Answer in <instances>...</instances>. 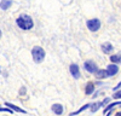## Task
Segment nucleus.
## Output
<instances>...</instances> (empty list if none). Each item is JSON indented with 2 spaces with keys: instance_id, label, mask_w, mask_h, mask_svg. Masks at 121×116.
<instances>
[{
  "instance_id": "nucleus-18",
  "label": "nucleus",
  "mask_w": 121,
  "mask_h": 116,
  "mask_svg": "<svg viewBox=\"0 0 121 116\" xmlns=\"http://www.w3.org/2000/svg\"><path fill=\"white\" fill-rule=\"evenodd\" d=\"M119 98H121V91H117L114 94V99H119Z\"/></svg>"
},
{
  "instance_id": "nucleus-10",
  "label": "nucleus",
  "mask_w": 121,
  "mask_h": 116,
  "mask_svg": "<svg viewBox=\"0 0 121 116\" xmlns=\"http://www.w3.org/2000/svg\"><path fill=\"white\" fill-rule=\"evenodd\" d=\"M95 75H96L97 79H105V77L108 76V75H107V71H105L104 69H98V70L95 73Z\"/></svg>"
},
{
  "instance_id": "nucleus-21",
  "label": "nucleus",
  "mask_w": 121,
  "mask_h": 116,
  "mask_svg": "<svg viewBox=\"0 0 121 116\" xmlns=\"http://www.w3.org/2000/svg\"><path fill=\"white\" fill-rule=\"evenodd\" d=\"M115 116H121V111H119V112H116V114H115Z\"/></svg>"
},
{
  "instance_id": "nucleus-3",
  "label": "nucleus",
  "mask_w": 121,
  "mask_h": 116,
  "mask_svg": "<svg viewBox=\"0 0 121 116\" xmlns=\"http://www.w3.org/2000/svg\"><path fill=\"white\" fill-rule=\"evenodd\" d=\"M86 24H87V28L90 29L91 32H97L98 29L100 28V22H99V19H97V18L88 19Z\"/></svg>"
},
{
  "instance_id": "nucleus-17",
  "label": "nucleus",
  "mask_w": 121,
  "mask_h": 116,
  "mask_svg": "<svg viewBox=\"0 0 121 116\" xmlns=\"http://www.w3.org/2000/svg\"><path fill=\"white\" fill-rule=\"evenodd\" d=\"M26 93H27V88H26V87H21V90H19V94L23 95Z\"/></svg>"
},
{
  "instance_id": "nucleus-11",
  "label": "nucleus",
  "mask_w": 121,
  "mask_h": 116,
  "mask_svg": "<svg viewBox=\"0 0 121 116\" xmlns=\"http://www.w3.org/2000/svg\"><path fill=\"white\" fill-rule=\"evenodd\" d=\"M6 106H7V108L13 109V110L17 111V112H22V114H26V112H27L26 110H23V109H21V108H18V106H16V105H13V104H11V103H6Z\"/></svg>"
},
{
  "instance_id": "nucleus-14",
  "label": "nucleus",
  "mask_w": 121,
  "mask_h": 116,
  "mask_svg": "<svg viewBox=\"0 0 121 116\" xmlns=\"http://www.w3.org/2000/svg\"><path fill=\"white\" fill-rule=\"evenodd\" d=\"M100 106H102V103H100V102H96L95 104L91 105V108H92V109H91V111H92V112H96V111L100 108Z\"/></svg>"
},
{
  "instance_id": "nucleus-6",
  "label": "nucleus",
  "mask_w": 121,
  "mask_h": 116,
  "mask_svg": "<svg viewBox=\"0 0 121 116\" xmlns=\"http://www.w3.org/2000/svg\"><path fill=\"white\" fill-rule=\"evenodd\" d=\"M69 70H70V74H72V76L74 77V79H79V77H80V69H79L78 64H75V63L70 64Z\"/></svg>"
},
{
  "instance_id": "nucleus-4",
  "label": "nucleus",
  "mask_w": 121,
  "mask_h": 116,
  "mask_svg": "<svg viewBox=\"0 0 121 116\" xmlns=\"http://www.w3.org/2000/svg\"><path fill=\"white\" fill-rule=\"evenodd\" d=\"M84 68H85V70H87L88 73H92V74H95L98 70L97 64L95 62H92V61H86L84 63Z\"/></svg>"
},
{
  "instance_id": "nucleus-13",
  "label": "nucleus",
  "mask_w": 121,
  "mask_h": 116,
  "mask_svg": "<svg viewBox=\"0 0 121 116\" xmlns=\"http://www.w3.org/2000/svg\"><path fill=\"white\" fill-rule=\"evenodd\" d=\"M90 106H91L90 104H85V105H84V106H81V108H80V109H79L78 111H74V112H72V114H70V116H74V115H79V114L81 112V111H84L85 109L90 108Z\"/></svg>"
},
{
  "instance_id": "nucleus-1",
  "label": "nucleus",
  "mask_w": 121,
  "mask_h": 116,
  "mask_svg": "<svg viewBox=\"0 0 121 116\" xmlns=\"http://www.w3.org/2000/svg\"><path fill=\"white\" fill-rule=\"evenodd\" d=\"M17 25L23 29V30H29V29H32L34 23H33V19L29 15H21L18 18H17Z\"/></svg>"
},
{
  "instance_id": "nucleus-12",
  "label": "nucleus",
  "mask_w": 121,
  "mask_h": 116,
  "mask_svg": "<svg viewBox=\"0 0 121 116\" xmlns=\"http://www.w3.org/2000/svg\"><path fill=\"white\" fill-rule=\"evenodd\" d=\"M11 5H12V1H1V3H0V8H3V10H7Z\"/></svg>"
},
{
  "instance_id": "nucleus-20",
  "label": "nucleus",
  "mask_w": 121,
  "mask_h": 116,
  "mask_svg": "<svg viewBox=\"0 0 121 116\" xmlns=\"http://www.w3.org/2000/svg\"><path fill=\"white\" fill-rule=\"evenodd\" d=\"M109 102H110V98H105V99L102 102V105H105V104H108Z\"/></svg>"
},
{
  "instance_id": "nucleus-19",
  "label": "nucleus",
  "mask_w": 121,
  "mask_h": 116,
  "mask_svg": "<svg viewBox=\"0 0 121 116\" xmlns=\"http://www.w3.org/2000/svg\"><path fill=\"white\" fill-rule=\"evenodd\" d=\"M0 111H7V112H12V110H11V109H7V108H1V106H0Z\"/></svg>"
},
{
  "instance_id": "nucleus-22",
  "label": "nucleus",
  "mask_w": 121,
  "mask_h": 116,
  "mask_svg": "<svg viewBox=\"0 0 121 116\" xmlns=\"http://www.w3.org/2000/svg\"><path fill=\"white\" fill-rule=\"evenodd\" d=\"M0 37H1V30H0Z\"/></svg>"
},
{
  "instance_id": "nucleus-2",
  "label": "nucleus",
  "mask_w": 121,
  "mask_h": 116,
  "mask_svg": "<svg viewBox=\"0 0 121 116\" xmlns=\"http://www.w3.org/2000/svg\"><path fill=\"white\" fill-rule=\"evenodd\" d=\"M32 56H33V59L35 63H41L45 59V51L43 47L40 46H34L33 50H32Z\"/></svg>"
},
{
  "instance_id": "nucleus-5",
  "label": "nucleus",
  "mask_w": 121,
  "mask_h": 116,
  "mask_svg": "<svg viewBox=\"0 0 121 116\" xmlns=\"http://www.w3.org/2000/svg\"><path fill=\"white\" fill-rule=\"evenodd\" d=\"M105 71H107V75L108 76H114V75H116L117 74V71H119V66L116 65V64H109L108 66H107V69H105Z\"/></svg>"
},
{
  "instance_id": "nucleus-9",
  "label": "nucleus",
  "mask_w": 121,
  "mask_h": 116,
  "mask_svg": "<svg viewBox=\"0 0 121 116\" xmlns=\"http://www.w3.org/2000/svg\"><path fill=\"white\" fill-rule=\"evenodd\" d=\"M95 92V83L93 82H88L85 87V93L86 94H92Z\"/></svg>"
},
{
  "instance_id": "nucleus-8",
  "label": "nucleus",
  "mask_w": 121,
  "mask_h": 116,
  "mask_svg": "<svg viewBox=\"0 0 121 116\" xmlns=\"http://www.w3.org/2000/svg\"><path fill=\"white\" fill-rule=\"evenodd\" d=\"M102 51L104 53H110L113 51V45L110 44V42H104L102 44Z\"/></svg>"
},
{
  "instance_id": "nucleus-16",
  "label": "nucleus",
  "mask_w": 121,
  "mask_h": 116,
  "mask_svg": "<svg viewBox=\"0 0 121 116\" xmlns=\"http://www.w3.org/2000/svg\"><path fill=\"white\" fill-rule=\"evenodd\" d=\"M116 105H121V102H114V103H112V104H109L107 108L104 109V112H107V111H109L112 108H114V106H116Z\"/></svg>"
},
{
  "instance_id": "nucleus-15",
  "label": "nucleus",
  "mask_w": 121,
  "mask_h": 116,
  "mask_svg": "<svg viewBox=\"0 0 121 116\" xmlns=\"http://www.w3.org/2000/svg\"><path fill=\"white\" fill-rule=\"evenodd\" d=\"M110 61L113 62V64H116V63H119L121 61V56L120 54H114V56L110 57Z\"/></svg>"
},
{
  "instance_id": "nucleus-7",
  "label": "nucleus",
  "mask_w": 121,
  "mask_h": 116,
  "mask_svg": "<svg viewBox=\"0 0 121 116\" xmlns=\"http://www.w3.org/2000/svg\"><path fill=\"white\" fill-rule=\"evenodd\" d=\"M52 111L56 115H62L63 114V105L62 104H53L52 105Z\"/></svg>"
}]
</instances>
